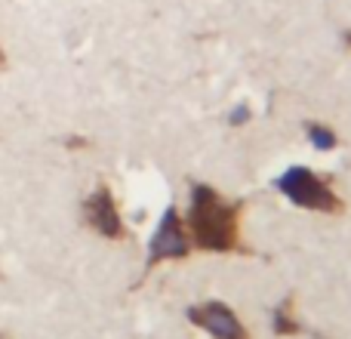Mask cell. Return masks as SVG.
Listing matches in <instances>:
<instances>
[{
	"label": "cell",
	"mask_w": 351,
	"mask_h": 339,
	"mask_svg": "<svg viewBox=\"0 0 351 339\" xmlns=\"http://www.w3.org/2000/svg\"><path fill=\"white\" fill-rule=\"evenodd\" d=\"M274 188L284 194L287 200H293L296 207L302 210H311V213H342L346 204L342 198L308 167H290L274 179Z\"/></svg>",
	"instance_id": "2"
},
{
	"label": "cell",
	"mask_w": 351,
	"mask_h": 339,
	"mask_svg": "<svg viewBox=\"0 0 351 339\" xmlns=\"http://www.w3.org/2000/svg\"><path fill=\"white\" fill-rule=\"evenodd\" d=\"M80 213H84V225L96 231L99 237H108V241H123V237H127V225H123V219H121L117 200L105 182H99V185L86 194Z\"/></svg>",
	"instance_id": "4"
},
{
	"label": "cell",
	"mask_w": 351,
	"mask_h": 339,
	"mask_svg": "<svg viewBox=\"0 0 351 339\" xmlns=\"http://www.w3.org/2000/svg\"><path fill=\"white\" fill-rule=\"evenodd\" d=\"M250 117H253V111H250L247 105H237V108L228 115V127H243Z\"/></svg>",
	"instance_id": "8"
},
{
	"label": "cell",
	"mask_w": 351,
	"mask_h": 339,
	"mask_svg": "<svg viewBox=\"0 0 351 339\" xmlns=\"http://www.w3.org/2000/svg\"><path fill=\"white\" fill-rule=\"evenodd\" d=\"M305 136H308V142L317 148V152H333L336 145H339V136L333 133V130L327 127V124H317V121H305Z\"/></svg>",
	"instance_id": "7"
},
{
	"label": "cell",
	"mask_w": 351,
	"mask_h": 339,
	"mask_svg": "<svg viewBox=\"0 0 351 339\" xmlns=\"http://www.w3.org/2000/svg\"><path fill=\"white\" fill-rule=\"evenodd\" d=\"M65 145H68V148H86V145H90V142H86V139H68Z\"/></svg>",
	"instance_id": "9"
},
{
	"label": "cell",
	"mask_w": 351,
	"mask_h": 339,
	"mask_svg": "<svg viewBox=\"0 0 351 339\" xmlns=\"http://www.w3.org/2000/svg\"><path fill=\"white\" fill-rule=\"evenodd\" d=\"M296 299L293 296H287L284 303L274 309V315H271V330L278 336H299L302 334V324H299V318H296Z\"/></svg>",
	"instance_id": "6"
},
{
	"label": "cell",
	"mask_w": 351,
	"mask_h": 339,
	"mask_svg": "<svg viewBox=\"0 0 351 339\" xmlns=\"http://www.w3.org/2000/svg\"><path fill=\"white\" fill-rule=\"evenodd\" d=\"M188 253H191V237H188L185 219L179 216L176 207H167L152 241H148V268L167 259H188Z\"/></svg>",
	"instance_id": "3"
},
{
	"label": "cell",
	"mask_w": 351,
	"mask_h": 339,
	"mask_svg": "<svg viewBox=\"0 0 351 339\" xmlns=\"http://www.w3.org/2000/svg\"><path fill=\"white\" fill-rule=\"evenodd\" d=\"M188 321L194 327L206 330L213 339H250L247 327L241 324V318L234 315V309L219 299H206V303H197L188 309Z\"/></svg>",
	"instance_id": "5"
},
{
	"label": "cell",
	"mask_w": 351,
	"mask_h": 339,
	"mask_svg": "<svg viewBox=\"0 0 351 339\" xmlns=\"http://www.w3.org/2000/svg\"><path fill=\"white\" fill-rule=\"evenodd\" d=\"M6 68V53H3V47H0V71Z\"/></svg>",
	"instance_id": "10"
},
{
	"label": "cell",
	"mask_w": 351,
	"mask_h": 339,
	"mask_svg": "<svg viewBox=\"0 0 351 339\" xmlns=\"http://www.w3.org/2000/svg\"><path fill=\"white\" fill-rule=\"evenodd\" d=\"M188 237L206 253H234L241 247V210L213 185L197 182L191 188V207L185 219Z\"/></svg>",
	"instance_id": "1"
},
{
	"label": "cell",
	"mask_w": 351,
	"mask_h": 339,
	"mask_svg": "<svg viewBox=\"0 0 351 339\" xmlns=\"http://www.w3.org/2000/svg\"><path fill=\"white\" fill-rule=\"evenodd\" d=\"M342 37H346V47L351 49V31H346V34H342Z\"/></svg>",
	"instance_id": "11"
},
{
	"label": "cell",
	"mask_w": 351,
	"mask_h": 339,
	"mask_svg": "<svg viewBox=\"0 0 351 339\" xmlns=\"http://www.w3.org/2000/svg\"><path fill=\"white\" fill-rule=\"evenodd\" d=\"M0 339H10V336H6V334H0Z\"/></svg>",
	"instance_id": "12"
}]
</instances>
